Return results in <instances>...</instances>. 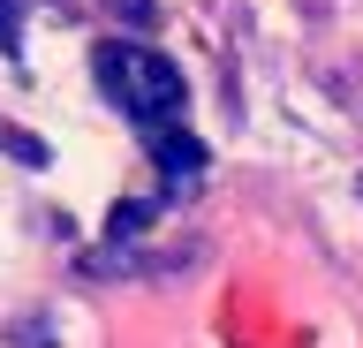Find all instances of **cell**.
<instances>
[{
	"label": "cell",
	"instance_id": "1",
	"mask_svg": "<svg viewBox=\"0 0 363 348\" xmlns=\"http://www.w3.org/2000/svg\"><path fill=\"white\" fill-rule=\"evenodd\" d=\"M99 91H106L129 121L167 129V121H182L189 84H182V69H174L159 46H129V38H113V46H99Z\"/></svg>",
	"mask_w": 363,
	"mask_h": 348
},
{
	"label": "cell",
	"instance_id": "2",
	"mask_svg": "<svg viewBox=\"0 0 363 348\" xmlns=\"http://www.w3.org/2000/svg\"><path fill=\"white\" fill-rule=\"evenodd\" d=\"M152 159L167 167V182H174V189H197V182H204V144L182 137L174 121H167V129H152Z\"/></svg>",
	"mask_w": 363,
	"mask_h": 348
},
{
	"label": "cell",
	"instance_id": "3",
	"mask_svg": "<svg viewBox=\"0 0 363 348\" xmlns=\"http://www.w3.org/2000/svg\"><path fill=\"white\" fill-rule=\"evenodd\" d=\"M16 30H23V0H0V53H16Z\"/></svg>",
	"mask_w": 363,
	"mask_h": 348
}]
</instances>
